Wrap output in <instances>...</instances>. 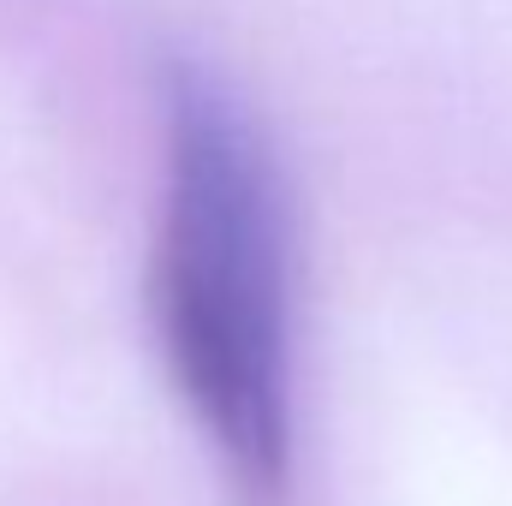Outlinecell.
Listing matches in <instances>:
<instances>
[{
	"label": "cell",
	"mask_w": 512,
	"mask_h": 506,
	"mask_svg": "<svg viewBox=\"0 0 512 506\" xmlns=\"http://www.w3.org/2000/svg\"><path fill=\"white\" fill-rule=\"evenodd\" d=\"M155 328L233 489L274 506L292 483L286 191L245 102L197 66H173L167 78Z\"/></svg>",
	"instance_id": "6da1fadb"
}]
</instances>
